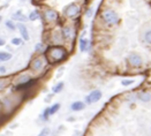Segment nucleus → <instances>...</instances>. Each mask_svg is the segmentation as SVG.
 <instances>
[{"label": "nucleus", "instance_id": "obj_1", "mask_svg": "<svg viewBox=\"0 0 151 136\" xmlns=\"http://www.w3.org/2000/svg\"><path fill=\"white\" fill-rule=\"evenodd\" d=\"M45 58L50 64H59L67 58V50L62 45H50L45 50Z\"/></svg>", "mask_w": 151, "mask_h": 136}, {"label": "nucleus", "instance_id": "obj_2", "mask_svg": "<svg viewBox=\"0 0 151 136\" xmlns=\"http://www.w3.org/2000/svg\"><path fill=\"white\" fill-rule=\"evenodd\" d=\"M46 64H47V60H46L45 57H36L35 59L31 60L29 67H30V69L32 72L38 73V72H41V70H43L45 68Z\"/></svg>", "mask_w": 151, "mask_h": 136}, {"label": "nucleus", "instance_id": "obj_3", "mask_svg": "<svg viewBox=\"0 0 151 136\" xmlns=\"http://www.w3.org/2000/svg\"><path fill=\"white\" fill-rule=\"evenodd\" d=\"M102 19L103 21L106 23V24H110V25H113V24H117L119 22V16L118 14L112 11V9H107L105 11L103 14H102Z\"/></svg>", "mask_w": 151, "mask_h": 136}, {"label": "nucleus", "instance_id": "obj_4", "mask_svg": "<svg viewBox=\"0 0 151 136\" xmlns=\"http://www.w3.org/2000/svg\"><path fill=\"white\" fill-rule=\"evenodd\" d=\"M43 17H44V21L49 24H52V23H55L58 20H59V14L57 11L54 9H51V8H47L44 11V14H43Z\"/></svg>", "mask_w": 151, "mask_h": 136}, {"label": "nucleus", "instance_id": "obj_5", "mask_svg": "<svg viewBox=\"0 0 151 136\" xmlns=\"http://www.w3.org/2000/svg\"><path fill=\"white\" fill-rule=\"evenodd\" d=\"M80 14V6L78 4H70L65 9V15L69 19H74Z\"/></svg>", "mask_w": 151, "mask_h": 136}, {"label": "nucleus", "instance_id": "obj_6", "mask_svg": "<svg viewBox=\"0 0 151 136\" xmlns=\"http://www.w3.org/2000/svg\"><path fill=\"white\" fill-rule=\"evenodd\" d=\"M102 96H103V94H102L100 90H92V91H91V92L87 96V98H86V104H87V105L95 104V103H97V102L102 98Z\"/></svg>", "mask_w": 151, "mask_h": 136}, {"label": "nucleus", "instance_id": "obj_7", "mask_svg": "<svg viewBox=\"0 0 151 136\" xmlns=\"http://www.w3.org/2000/svg\"><path fill=\"white\" fill-rule=\"evenodd\" d=\"M128 62L132 67H135V68H138L143 65V60L141 58V56H138L137 53H132L129 54L128 57Z\"/></svg>", "mask_w": 151, "mask_h": 136}, {"label": "nucleus", "instance_id": "obj_8", "mask_svg": "<svg viewBox=\"0 0 151 136\" xmlns=\"http://www.w3.org/2000/svg\"><path fill=\"white\" fill-rule=\"evenodd\" d=\"M63 39H73L75 37V28L73 25H65L61 30Z\"/></svg>", "mask_w": 151, "mask_h": 136}, {"label": "nucleus", "instance_id": "obj_9", "mask_svg": "<svg viewBox=\"0 0 151 136\" xmlns=\"http://www.w3.org/2000/svg\"><path fill=\"white\" fill-rule=\"evenodd\" d=\"M29 81H31V75L29 74V73H22V74H20L16 78H15V83H16V85L19 86V85H22V84H24V83H27V82H29Z\"/></svg>", "mask_w": 151, "mask_h": 136}, {"label": "nucleus", "instance_id": "obj_10", "mask_svg": "<svg viewBox=\"0 0 151 136\" xmlns=\"http://www.w3.org/2000/svg\"><path fill=\"white\" fill-rule=\"evenodd\" d=\"M84 109H86V103H83L81 100H76L70 105V110L73 112H80V111H83Z\"/></svg>", "mask_w": 151, "mask_h": 136}, {"label": "nucleus", "instance_id": "obj_11", "mask_svg": "<svg viewBox=\"0 0 151 136\" xmlns=\"http://www.w3.org/2000/svg\"><path fill=\"white\" fill-rule=\"evenodd\" d=\"M16 28L19 29L20 33L22 35V39H23V40H29V39H30V36H29L28 29H27V27H25L24 24H22V23H19V24L16 25Z\"/></svg>", "mask_w": 151, "mask_h": 136}, {"label": "nucleus", "instance_id": "obj_12", "mask_svg": "<svg viewBox=\"0 0 151 136\" xmlns=\"http://www.w3.org/2000/svg\"><path fill=\"white\" fill-rule=\"evenodd\" d=\"M137 99H140L143 103H148L151 100V94L146 92V91H141L137 94Z\"/></svg>", "mask_w": 151, "mask_h": 136}, {"label": "nucleus", "instance_id": "obj_13", "mask_svg": "<svg viewBox=\"0 0 151 136\" xmlns=\"http://www.w3.org/2000/svg\"><path fill=\"white\" fill-rule=\"evenodd\" d=\"M12 19H13V20H16V21H20V22H25V21L28 20V17H25V16L22 14V12H21V11L16 12L15 14H13Z\"/></svg>", "mask_w": 151, "mask_h": 136}, {"label": "nucleus", "instance_id": "obj_14", "mask_svg": "<svg viewBox=\"0 0 151 136\" xmlns=\"http://www.w3.org/2000/svg\"><path fill=\"white\" fill-rule=\"evenodd\" d=\"M47 110H49V115H53V114H55V113L60 110V104H59V103H55V104H53L52 106L47 107Z\"/></svg>", "mask_w": 151, "mask_h": 136}, {"label": "nucleus", "instance_id": "obj_15", "mask_svg": "<svg viewBox=\"0 0 151 136\" xmlns=\"http://www.w3.org/2000/svg\"><path fill=\"white\" fill-rule=\"evenodd\" d=\"M9 84V80L6 77H0V92L5 90L7 88V85Z\"/></svg>", "mask_w": 151, "mask_h": 136}, {"label": "nucleus", "instance_id": "obj_16", "mask_svg": "<svg viewBox=\"0 0 151 136\" xmlns=\"http://www.w3.org/2000/svg\"><path fill=\"white\" fill-rule=\"evenodd\" d=\"M88 44H89L88 39H86V38H81V39H80V51H81V52L87 51V49H88Z\"/></svg>", "mask_w": 151, "mask_h": 136}, {"label": "nucleus", "instance_id": "obj_17", "mask_svg": "<svg viewBox=\"0 0 151 136\" xmlns=\"http://www.w3.org/2000/svg\"><path fill=\"white\" fill-rule=\"evenodd\" d=\"M39 17H41V14H39L38 11H32V12H30L28 20H30V21H37Z\"/></svg>", "mask_w": 151, "mask_h": 136}, {"label": "nucleus", "instance_id": "obj_18", "mask_svg": "<svg viewBox=\"0 0 151 136\" xmlns=\"http://www.w3.org/2000/svg\"><path fill=\"white\" fill-rule=\"evenodd\" d=\"M62 89H63V82H59L52 88V92L53 94H59V92L62 91Z\"/></svg>", "mask_w": 151, "mask_h": 136}, {"label": "nucleus", "instance_id": "obj_19", "mask_svg": "<svg viewBox=\"0 0 151 136\" xmlns=\"http://www.w3.org/2000/svg\"><path fill=\"white\" fill-rule=\"evenodd\" d=\"M12 53L8 52H0V61H8L12 59Z\"/></svg>", "mask_w": 151, "mask_h": 136}, {"label": "nucleus", "instance_id": "obj_20", "mask_svg": "<svg viewBox=\"0 0 151 136\" xmlns=\"http://www.w3.org/2000/svg\"><path fill=\"white\" fill-rule=\"evenodd\" d=\"M50 134H51V129H50L49 127H44V128L39 131L38 136H50Z\"/></svg>", "mask_w": 151, "mask_h": 136}, {"label": "nucleus", "instance_id": "obj_21", "mask_svg": "<svg viewBox=\"0 0 151 136\" xmlns=\"http://www.w3.org/2000/svg\"><path fill=\"white\" fill-rule=\"evenodd\" d=\"M6 27H7L9 30H15V29H16V25H15V23H14L12 20L6 21Z\"/></svg>", "mask_w": 151, "mask_h": 136}, {"label": "nucleus", "instance_id": "obj_22", "mask_svg": "<svg viewBox=\"0 0 151 136\" xmlns=\"http://www.w3.org/2000/svg\"><path fill=\"white\" fill-rule=\"evenodd\" d=\"M144 39H145V42H146L148 44L151 45V30H149V31L145 32V35H144Z\"/></svg>", "mask_w": 151, "mask_h": 136}, {"label": "nucleus", "instance_id": "obj_23", "mask_svg": "<svg viewBox=\"0 0 151 136\" xmlns=\"http://www.w3.org/2000/svg\"><path fill=\"white\" fill-rule=\"evenodd\" d=\"M12 44H13V45H16V46H19V45L23 44V39H22V38H13V39H12Z\"/></svg>", "mask_w": 151, "mask_h": 136}, {"label": "nucleus", "instance_id": "obj_24", "mask_svg": "<svg viewBox=\"0 0 151 136\" xmlns=\"http://www.w3.org/2000/svg\"><path fill=\"white\" fill-rule=\"evenodd\" d=\"M134 83V81L133 80H124L122 82H121V84L124 85V86H128V85H132Z\"/></svg>", "mask_w": 151, "mask_h": 136}, {"label": "nucleus", "instance_id": "obj_25", "mask_svg": "<svg viewBox=\"0 0 151 136\" xmlns=\"http://www.w3.org/2000/svg\"><path fill=\"white\" fill-rule=\"evenodd\" d=\"M43 49H44V45H43L42 43H38V44L36 45V51H37V52L43 51Z\"/></svg>", "mask_w": 151, "mask_h": 136}, {"label": "nucleus", "instance_id": "obj_26", "mask_svg": "<svg viewBox=\"0 0 151 136\" xmlns=\"http://www.w3.org/2000/svg\"><path fill=\"white\" fill-rule=\"evenodd\" d=\"M0 73H1V74H5V73H6V67H4V66L0 67Z\"/></svg>", "mask_w": 151, "mask_h": 136}, {"label": "nucleus", "instance_id": "obj_27", "mask_svg": "<svg viewBox=\"0 0 151 136\" xmlns=\"http://www.w3.org/2000/svg\"><path fill=\"white\" fill-rule=\"evenodd\" d=\"M3 45H5V40L0 38V46H3Z\"/></svg>", "mask_w": 151, "mask_h": 136}, {"label": "nucleus", "instance_id": "obj_28", "mask_svg": "<svg viewBox=\"0 0 151 136\" xmlns=\"http://www.w3.org/2000/svg\"><path fill=\"white\" fill-rule=\"evenodd\" d=\"M90 14H91V8H89V9H88V12L86 13V15H87V16H90Z\"/></svg>", "mask_w": 151, "mask_h": 136}, {"label": "nucleus", "instance_id": "obj_29", "mask_svg": "<svg viewBox=\"0 0 151 136\" xmlns=\"http://www.w3.org/2000/svg\"><path fill=\"white\" fill-rule=\"evenodd\" d=\"M1 20H3V17H1V16H0V22H1Z\"/></svg>", "mask_w": 151, "mask_h": 136}, {"label": "nucleus", "instance_id": "obj_30", "mask_svg": "<svg viewBox=\"0 0 151 136\" xmlns=\"http://www.w3.org/2000/svg\"><path fill=\"white\" fill-rule=\"evenodd\" d=\"M38 1H42V0H38Z\"/></svg>", "mask_w": 151, "mask_h": 136}, {"label": "nucleus", "instance_id": "obj_31", "mask_svg": "<svg viewBox=\"0 0 151 136\" xmlns=\"http://www.w3.org/2000/svg\"><path fill=\"white\" fill-rule=\"evenodd\" d=\"M79 136H81V135H79Z\"/></svg>", "mask_w": 151, "mask_h": 136}]
</instances>
